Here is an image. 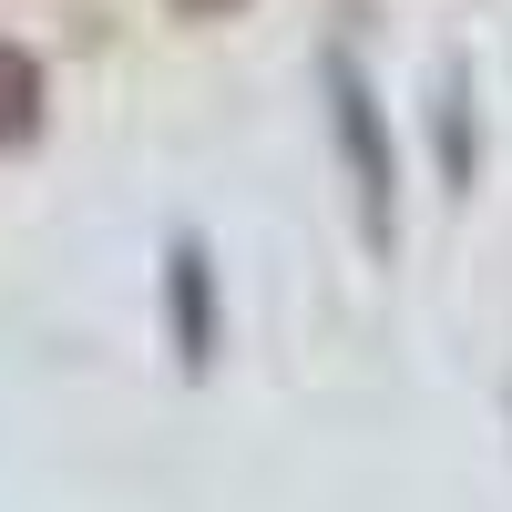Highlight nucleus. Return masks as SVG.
Segmentation results:
<instances>
[{
  "label": "nucleus",
  "mask_w": 512,
  "mask_h": 512,
  "mask_svg": "<svg viewBox=\"0 0 512 512\" xmlns=\"http://www.w3.org/2000/svg\"><path fill=\"white\" fill-rule=\"evenodd\" d=\"M328 134H338V175H349V205H359V236L369 256L400 246V154H390V123H379V93L349 52H328Z\"/></svg>",
  "instance_id": "nucleus-1"
},
{
  "label": "nucleus",
  "mask_w": 512,
  "mask_h": 512,
  "mask_svg": "<svg viewBox=\"0 0 512 512\" xmlns=\"http://www.w3.org/2000/svg\"><path fill=\"white\" fill-rule=\"evenodd\" d=\"M164 318H175V359L185 369L216 359V277H205L195 236H175V256H164Z\"/></svg>",
  "instance_id": "nucleus-2"
},
{
  "label": "nucleus",
  "mask_w": 512,
  "mask_h": 512,
  "mask_svg": "<svg viewBox=\"0 0 512 512\" xmlns=\"http://www.w3.org/2000/svg\"><path fill=\"white\" fill-rule=\"evenodd\" d=\"M41 134V62L21 52V41H0V154Z\"/></svg>",
  "instance_id": "nucleus-3"
},
{
  "label": "nucleus",
  "mask_w": 512,
  "mask_h": 512,
  "mask_svg": "<svg viewBox=\"0 0 512 512\" xmlns=\"http://www.w3.org/2000/svg\"><path fill=\"white\" fill-rule=\"evenodd\" d=\"M185 21H226V11H246V0H175Z\"/></svg>",
  "instance_id": "nucleus-4"
}]
</instances>
